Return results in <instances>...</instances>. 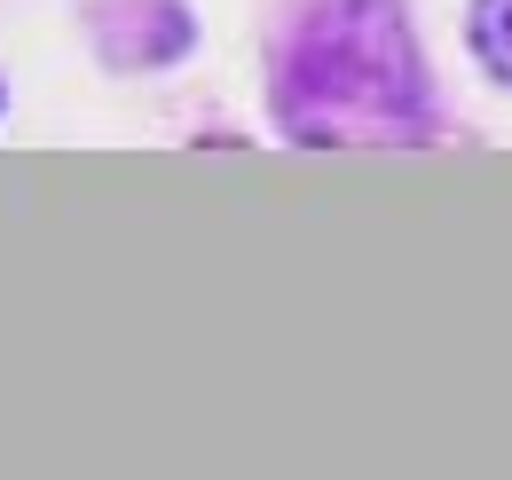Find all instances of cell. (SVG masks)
Wrapping results in <instances>:
<instances>
[{
    "label": "cell",
    "mask_w": 512,
    "mask_h": 480,
    "mask_svg": "<svg viewBox=\"0 0 512 480\" xmlns=\"http://www.w3.org/2000/svg\"><path fill=\"white\" fill-rule=\"evenodd\" d=\"M276 111L292 134H418L434 119L402 0H316L284 48Z\"/></svg>",
    "instance_id": "6da1fadb"
},
{
    "label": "cell",
    "mask_w": 512,
    "mask_h": 480,
    "mask_svg": "<svg viewBox=\"0 0 512 480\" xmlns=\"http://www.w3.org/2000/svg\"><path fill=\"white\" fill-rule=\"evenodd\" d=\"M95 40H103V56L127 63V71L174 63L190 48V8H174V0H119L111 24H95Z\"/></svg>",
    "instance_id": "7a4b0ae2"
},
{
    "label": "cell",
    "mask_w": 512,
    "mask_h": 480,
    "mask_svg": "<svg viewBox=\"0 0 512 480\" xmlns=\"http://www.w3.org/2000/svg\"><path fill=\"white\" fill-rule=\"evenodd\" d=\"M473 56L489 79L512 87V0H473Z\"/></svg>",
    "instance_id": "3957f363"
}]
</instances>
